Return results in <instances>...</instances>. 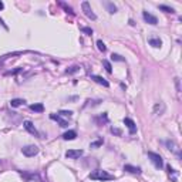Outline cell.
I'll list each match as a JSON object with an SVG mask.
<instances>
[{
  "mask_svg": "<svg viewBox=\"0 0 182 182\" xmlns=\"http://www.w3.org/2000/svg\"><path fill=\"white\" fill-rule=\"evenodd\" d=\"M90 179H93V181H114L115 176L108 174L104 169H95L90 174Z\"/></svg>",
  "mask_w": 182,
  "mask_h": 182,
  "instance_id": "1",
  "label": "cell"
},
{
  "mask_svg": "<svg viewBox=\"0 0 182 182\" xmlns=\"http://www.w3.org/2000/svg\"><path fill=\"white\" fill-rule=\"evenodd\" d=\"M148 158L151 159V162L154 164V166L155 168H158V169H161L162 166H164V161H162V158H161V155H158V154H155V152H148Z\"/></svg>",
  "mask_w": 182,
  "mask_h": 182,
  "instance_id": "2",
  "label": "cell"
},
{
  "mask_svg": "<svg viewBox=\"0 0 182 182\" xmlns=\"http://www.w3.org/2000/svg\"><path fill=\"white\" fill-rule=\"evenodd\" d=\"M166 147H168V150L171 151L172 154H175L178 158L181 159V148H179V145L175 142L174 140H168L166 141Z\"/></svg>",
  "mask_w": 182,
  "mask_h": 182,
  "instance_id": "3",
  "label": "cell"
},
{
  "mask_svg": "<svg viewBox=\"0 0 182 182\" xmlns=\"http://www.w3.org/2000/svg\"><path fill=\"white\" fill-rule=\"evenodd\" d=\"M81 9H83L84 14H86L88 19H91V20H95V19H97V16H95V13L93 12V9H91L88 1H83V3H81Z\"/></svg>",
  "mask_w": 182,
  "mask_h": 182,
  "instance_id": "4",
  "label": "cell"
},
{
  "mask_svg": "<svg viewBox=\"0 0 182 182\" xmlns=\"http://www.w3.org/2000/svg\"><path fill=\"white\" fill-rule=\"evenodd\" d=\"M23 127H24V129L29 132V134H32V135H34V137H37V138H40V134H39V131L36 129V127L33 125V122L32 121H29V119H26L23 122Z\"/></svg>",
  "mask_w": 182,
  "mask_h": 182,
  "instance_id": "5",
  "label": "cell"
},
{
  "mask_svg": "<svg viewBox=\"0 0 182 182\" xmlns=\"http://www.w3.org/2000/svg\"><path fill=\"white\" fill-rule=\"evenodd\" d=\"M22 152H23V155H26V157H34V155L39 154V148L36 145H27V147L22 148Z\"/></svg>",
  "mask_w": 182,
  "mask_h": 182,
  "instance_id": "6",
  "label": "cell"
},
{
  "mask_svg": "<svg viewBox=\"0 0 182 182\" xmlns=\"http://www.w3.org/2000/svg\"><path fill=\"white\" fill-rule=\"evenodd\" d=\"M83 155V151L81 150H68L65 152V157L68 159H77Z\"/></svg>",
  "mask_w": 182,
  "mask_h": 182,
  "instance_id": "7",
  "label": "cell"
},
{
  "mask_svg": "<svg viewBox=\"0 0 182 182\" xmlns=\"http://www.w3.org/2000/svg\"><path fill=\"white\" fill-rule=\"evenodd\" d=\"M148 43H150V46H152V47H155V48L162 46V41H161V39H159L158 36H150L148 37Z\"/></svg>",
  "mask_w": 182,
  "mask_h": 182,
  "instance_id": "8",
  "label": "cell"
},
{
  "mask_svg": "<svg viewBox=\"0 0 182 182\" xmlns=\"http://www.w3.org/2000/svg\"><path fill=\"white\" fill-rule=\"evenodd\" d=\"M142 17H144V20H145L147 23H150V24H154V26H155V24L158 23V19H157L155 16H152V14L148 13V12H144Z\"/></svg>",
  "mask_w": 182,
  "mask_h": 182,
  "instance_id": "9",
  "label": "cell"
},
{
  "mask_svg": "<svg viewBox=\"0 0 182 182\" xmlns=\"http://www.w3.org/2000/svg\"><path fill=\"white\" fill-rule=\"evenodd\" d=\"M124 124L129 129V134H135L137 132V125H135V122L131 118H124Z\"/></svg>",
  "mask_w": 182,
  "mask_h": 182,
  "instance_id": "10",
  "label": "cell"
},
{
  "mask_svg": "<svg viewBox=\"0 0 182 182\" xmlns=\"http://www.w3.org/2000/svg\"><path fill=\"white\" fill-rule=\"evenodd\" d=\"M50 118L51 119H54V121H57L58 124H60V127H68V121H65V119L61 118V115H55V114H50Z\"/></svg>",
  "mask_w": 182,
  "mask_h": 182,
  "instance_id": "11",
  "label": "cell"
},
{
  "mask_svg": "<svg viewBox=\"0 0 182 182\" xmlns=\"http://www.w3.org/2000/svg\"><path fill=\"white\" fill-rule=\"evenodd\" d=\"M164 111H165V104L164 103L159 101V103H157L154 105V114H155V115H162Z\"/></svg>",
  "mask_w": 182,
  "mask_h": 182,
  "instance_id": "12",
  "label": "cell"
},
{
  "mask_svg": "<svg viewBox=\"0 0 182 182\" xmlns=\"http://www.w3.org/2000/svg\"><path fill=\"white\" fill-rule=\"evenodd\" d=\"M124 171H127L129 174H141V168L140 166H132V165H124Z\"/></svg>",
  "mask_w": 182,
  "mask_h": 182,
  "instance_id": "13",
  "label": "cell"
},
{
  "mask_svg": "<svg viewBox=\"0 0 182 182\" xmlns=\"http://www.w3.org/2000/svg\"><path fill=\"white\" fill-rule=\"evenodd\" d=\"M91 80H94L95 83H98V84H101L103 87H110V84H108V81L103 77H100V76H91Z\"/></svg>",
  "mask_w": 182,
  "mask_h": 182,
  "instance_id": "14",
  "label": "cell"
},
{
  "mask_svg": "<svg viewBox=\"0 0 182 182\" xmlns=\"http://www.w3.org/2000/svg\"><path fill=\"white\" fill-rule=\"evenodd\" d=\"M76 137H77V132L70 129V131H67V132L63 134V140H65V141H73V140H76Z\"/></svg>",
  "mask_w": 182,
  "mask_h": 182,
  "instance_id": "15",
  "label": "cell"
},
{
  "mask_svg": "<svg viewBox=\"0 0 182 182\" xmlns=\"http://www.w3.org/2000/svg\"><path fill=\"white\" fill-rule=\"evenodd\" d=\"M166 169H168V175H169V178L172 179V182H176V178H178V172L175 171L174 168H171V165L166 166Z\"/></svg>",
  "mask_w": 182,
  "mask_h": 182,
  "instance_id": "16",
  "label": "cell"
},
{
  "mask_svg": "<svg viewBox=\"0 0 182 182\" xmlns=\"http://www.w3.org/2000/svg\"><path fill=\"white\" fill-rule=\"evenodd\" d=\"M30 110L34 111V112H43L44 111V105L43 104H33V105H30Z\"/></svg>",
  "mask_w": 182,
  "mask_h": 182,
  "instance_id": "17",
  "label": "cell"
},
{
  "mask_svg": "<svg viewBox=\"0 0 182 182\" xmlns=\"http://www.w3.org/2000/svg\"><path fill=\"white\" fill-rule=\"evenodd\" d=\"M104 4H105V7L108 9V12H110L111 14H114V13L117 12V6H115L114 3H111V1H105Z\"/></svg>",
  "mask_w": 182,
  "mask_h": 182,
  "instance_id": "18",
  "label": "cell"
},
{
  "mask_svg": "<svg viewBox=\"0 0 182 182\" xmlns=\"http://www.w3.org/2000/svg\"><path fill=\"white\" fill-rule=\"evenodd\" d=\"M23 104H24V100H20V98H14V100L10 101V105H12V107H20V105H23Z\"/></svg>",
  "mask_w": 182,
  "mask_h": 182,
  "instance_id": "19",
  "label": "cell"
},
{
  "mask_svg": "<svg viewBox=\"0 0 182 182\" xmlns=\"http://www.w3.org/2000/svg\"><path fill=\"white\" fill-rule=\"evenodd\" d=\"M159 10H164L165 13H175V10L172 7H168V6H165V4H161L159 6Z\"/></svg>",
  "mask_w": 182,
  "mask_h": 182,
  "instance_id": "20",
  "label": "cell"
},
{
  "mask_svg": "<svg viewBox=\"0 0 182 182\" xmlns=\"http://www.w3.org/2000/svg\"><path fill=\"white\" fill-rule=\"evenodd\" d=\"M80 70V67L78 65H73V67H70V68H67V74H74V73H77Z\"/></svg>",
  "mask_w": 182,
  "mask_h": 182,
  "instance_id": "21",
  "label": "cell"
},
{
  "mask_svg": "<svg viewBox=\"0 0 182 182\" xmlns=\"http://www.w3.org/2000/svg\"><path fill=\"white\" fill-rule=\"evenodd\" d=\"M97 46H98V50H100V51H105V50H107V47H105V44H104L103 43V40H98V41H97Z\"/></svg>",
  "mask_w": 182,
  "mask_h": 182,
  "instance_id": "22",
  "label": "cell"
},
{
  "mask_svg": "<svg viewBox=\"0 0 182 182\" xmlns=\"http://www.w3.org/2000/svg\"><path fill=\"white\" fill-rule=\"evenodd\" d=\"M103 64H104V67H105V70H107V71L112 73V67H111V64H110V61H108V60H104Z\"/></svg>",
  "mask_w": 182,
  "mask_h": 182,
  "instance_id": "23",
  "label": "cell"
},
{
  "mask_svg": "<svg viewBox=\"0 0 182 182\" xmlns=\"http://www.w3.org/2000/svg\"><path fill=\"white\" fill-rule=\"evenodd\" d=\"M101 145H103V140H98V141H95V142L90 144V148H98V147H101Z\"/></svg>",
  "mask_w": 182,
  "mask_h": 182,
  "instance_id": "24",
  "label": "cell"
},
{
  "mask_svg": "<svg viewBox=\"0 0 182 182\" xmlns=\"http://www.w3.org/2000/svg\"><path fill=\"white\" fill-rule=\"evenodd\" d=\"M60 6H63V7H64V10H65L67 13H70V14H74V12H73V9H71V7H68V6H67L65 3H63V1H60Z\"/></svg>",
  "mask_w": 182,
  "mask_h": 182,
  "instance_id": "25",
  "label": "cell"
},
{
  "mask_svg": "<svg viewBox=\"0 0 182 182\" xmlns=\"http://www.w3.org/2000/svg\"><path fill=\"white\" fill-rule=\"evenodd\" d=\"M58 115H63V117L70 118V117L73 115V112H71V111H60V112H58Z\"/></svg>",
  "mask_w": 182,
  "mask_h": 182,
  "instance_id": "26",
  "label": "cell"
},
{
  "mask_svg": "<svg viewBox=\"0 0 182 182\" xmlns=\"http://www.w3.org/2000/svg\"><path fill=\"white\" fill-rule=\"evenodd\" d=\"M111 58H112L114 61H124V58H122L121 55H118V54H112L111 55Z\"/></svg>",
  "mask_w": 182,
  "mask_h": 182,
  "instance_id": "27",
  "label": "cell"
},
{
  "mask_svg": "<svg viewBox=\"0 0 182 182\" xmlns=\"http://www.w3.org/2000/svg\"><path fill=\"white\" fill-rule=\"evenodd\" d=\"M81 32L86 33V34H93V30L90 27H81Z\"/></svg>",
  "mask_w": 182,
  "mask_h": 182,
  "instance_id": "28",
  "label": "cell"
},
{
  "mask_svg": "<svg viewBox=\"0 0 182 182\" xmlns=\"http://www.w3.org/2000/svg\"><path fill=\"white\" fill-rule=\"evenodd\" d=\"M111 132H112V134H115V135H121V134H122L119 128H114V127L111 128Z\"/></svg>",
  "mask_w": 182,
  "mask_h": 182,
  "instance_id": "29",
  "label": "cell"
},
{
  "mask_svg": "<svg viewBox=\"0 0 182 182\" xmlns=\"http://www.w3.org/2000/svg\"><path fill=\"white\" fill-rule=\"evenodd\" d=\"M19 71H20V68H16V70H13V71H7V73H6V76H10V74H17Z\"/></svg>",
  "mask_w": 182,
  "mask_h": 182,
  "instance_id": "30",
  "label": "cell"
},
{
  "mask_svg": "<svg viewBox=\"0 0 182 182\" xmlns=\"http://www.w3.org/2000/svg\"><path fill=\"white\" fill-rule=\"evenodd\" d=\"M175 84H176V90H178V93L181 91V87H179V78H175Z\"/></svg>",
  "mask_w": 182,
  "mask_h": 182,
  "instance_id": "31",
  "label": "cell"
},
{
  "mask_svg": "<svg viewBox=\"0 0 182 182\" xmlns=\"http://www.w3.org/2000/svg\"><path fill=\"white\" fill-rule=\"evenodd\" d=\"M3 7H4V4H3V1H0V10H3Z\"/></svg>",
  "mask_w": 182,
  "mask_h": 182,
  "instance_id": "32",
  "label": "cell"
},
{
  "mask_svg": "<svg viewBox=\"0 0 182 182\" xmlns=\"http://www.w3.org/2000/svg\"><path fill=\"white\" fill-rule=\"evenodd\" d=\"M29 182H33V181H29Z\"/></svg>",
  "mask_w": 182,
  "mask_h": 182,
  "instance_id": "33",
  "label": "cell"
}]
</instances>
